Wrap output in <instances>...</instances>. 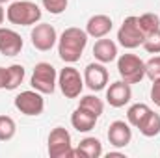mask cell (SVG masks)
<instances>
[{
	"label": "cell",
	"mask_w": 160,
	"mask_h": 158,
	"mask_svg": "<svg viewBox=\"0 0 160 158\" xmlns=\"http://www.w3.org/2000/svg\"><path fill=\"white\" fill-rule=\"evenodd\" d=\"M88 34L86 30L71 26L65 28L62 32V36L58 37V54L65 63H77L82 58V52L88 45Z\"/></svg>",
	"instance_id": "obj_1"
},
{
	"label": "cell",
	"mask_w": 160,
	"mask_h": 158,
	"mask_svg": "<svg viewBox=\"0 0 160 158\" xmlns=\"http://www.w3.org/2000/svg\"><path fill=\"white\" fill-rule=\"evenodd\" d=\"M41 7L32 0H17L11 2L6 9V19L17 26H34L41 21Z\"/></svg>",
	"instance_id": "obj_2"
},
{
	"label": "cell",
	"mask_w": 160,
	"mask_h": 158,
	"mask_svg": "<svg viewBox=\"0 0 160 158\" xmlns=\"http://www.w3.org/2000/svg\"><path fill=\"white\" fill-rule=\"evenodd\" d=\"M118 73L127 84H140L145 78V62L136 54H121L118 58Z\"/></svg>",
	"instance_id": "obj_3"
},
{
	"label": "cell",
	"mask_w": 160,
	"mask_h": 158,
	"mask_svg": "<svg viewBox=\"0 0 160 158\" xmlns=\"http://www.w3.org/2000/svg\"><path fill=\"white\" fill-rule=\"evenodd\" d=\"M56 84H58V73H56L54 65L47 63V62L36 63L32 78H30V86L43 95H50V93H54Z\"/></svg>",
	"instance_id": "obj_4"
},
{
	"label": "cell",
	"mask_w": 160,
	"mask_h": 158,
	"mask_svg": "<svg viewBox=\"0 0 160 158\" xmlns=\"http://www.w3.org/2000/svg\"><path fill=\"white\" fill-rule=\"evenodd\" d=\"M118 41H119L121 47L125 48H138L140 45H143L145 41V34L140 26V21L138 17L130 15L123 21V24L118 30Z\"/></svg>",
	"instance_id": "obj_5"
},
{
	"label": "cell",
	"mask_w": 160,
	"mask_h": 158,
	"mask_svg": "<svg viewBox=\"0 0 160 158\" xmlns=\"http://www.w3.org/2000/svg\"><path fill=\"white\" fill-rule=\"evenodd\" d=\"M48 156L50 158H73L71 134L63 126H56L48 134Z\"/></svg>",
	"instance_id": "obj_6"
},
{
	"label": "cell",
	"mask_w": 160,
	"mask_h": 158,
	"mask_svg": "<svg viewBox=\"0 0 160 158\" xmlns=\"http://www.w3.org/2000/svg\"><path fill=\"white\" fill-rule=\"evenodd\" d=\"M15 108H17L21 114L30 116V117L41 116L43 110H45V99H43V93L36 91V89L21 91V93L15 97Z\"/></svg>",
	"instance_id": "obj_7"
},
{
	"label": "cell",
	"mask_w": 160,
	"mask_h": 158,
	"mask_svg": "<svg viewBox=\"0 0 160 158\" xmlns=\"http://www.w3.org/2000/svg\"><path fill=\"white\" fill-rule=\"evenodd\" d=\"M58 84H60L62 93L67 99H77V97H80V93L84 89V78L80 77L78 69H75L73 65H67V67H63L60 71Z\"/></svg>",
	"instance_id": "obj_8"
},
{
	"label": "cell",
	"mask_w": 160,
	"mask_h": 158,
	"mask_svg": "<svg viewBox=\"0 0 160 158\" xmlns=\"http://www.w3.org/2000/svg\"><path fill=\"white\" fill-rule=\"evenodd\" d=\"M30 39L34 48H38L41 52H48L52 50V47L56 45L58 41V34H56V28L48 22H39V24H34L32 32H30Z\"/></svg>",
	"instance_id": "obj_9"
},
{
	"label": "cell",
	"mask_w": 160,
	"mask_h": 158,
	"mask_svg": "<svg viewBox=\"0 0 160 158\" xmlns=\"http://www.w3.org/2000/svg\"><path fill=\"white\" fill-rule=\"evenodd\" d=\"M84 84L95 93L104 89L108 84V69L104 67V63H89L84 69Z\"/></svg>",
	"instance_id": "obj_10"
},
{
	"label": "cell",
	"mask_w": 160,
	"mask_h": 158,
	"mask_svg": "<svg viewBox=\"0 0 160 158\" xmlns=\"http://www.w3.org/2000/svg\"><path fill=\"white\" fill-rule=\"evenodd\" d=\"M132 99V89L130 84H127L125 80L112 82L110 87L106 89V101L112 108H123L125 104H128Z\"/></svg>",
	"instance_id": "obj_11"
},
{
	"label": "cell",
	"mask_w": 160,
	"mask_h": 158,
	"mask_svg": "<svg viewBox=\"0 0 160 158\" xmlns=\"http://www.w3.org/2000/svg\"><path fill=\"white\" fill-rule=\"evenodd\" d=\"M24 43L21 34H17L11 28H2L0 26V54L2 56H17L21 54Z\"/></svg>",
	"instance_id": "obj_12"
},
{
	"label": "cell",
	"mask_w": 160,
	"mask_h": 158,
	"mask_svg": "<svg viewBox=\"0 0 160 158\" xmlns=\"http://www.w3.org/2000/svg\"><path fill=\"white\" fill-rule=\"evenodd\" d=\"M106 136H108L110 145L123 149L132 141V128H130L128 121L127 123L125 121H114V123H110V128H108Z\"/></svg>",
	"instance_id": "obj_13"
},
{
	"label": "cell",
	"mask_w": 160,
	"mask_h": 158,
	"mask_svg": "<svg viewBox=\"0 0 160 158\" xmlns=\"http://www.w3.org/2000/svg\"><path fill=\"white\" fill-rule=\"evenodd\" d=\"M112 26H114V22H112V19L108 15L97 13V15H93V17L88 19V22H86V34L89 37L101 39V37H106L112 32Z\"/></svg>",
	"instance_id": "obj_14"
},
{
	"label": "cell",
	"mask_w": 160,
	"mask_h": 158,
	"mask_svg": "<svg viewBox=\"0 0 160 158\" xmlns=\"http://www.w3.org/2000/svg\"><path fill=\"white\" fill-rule=\"evenodd\" d=\"M93 56L101 63H110V62H114L118 58V45L112 39L101 37L93 45Z\"/></svg>",
	"instance_id": "obj_15"
},
{
	"label": "cell",
	"mask_w": 160,
	"mask_h": 158,
	"mask_svg": "<svg viewBox=\"0 0 160 158\" xmlns=\"http://www.w3.org/2000/svg\"><path fill=\"white\" fill-rule=\"evenodd\" d=\"M102 155V143L97 138H84L77 149H73V156L80 158H99Z\"/></svg>",
	"instance_id": "obj_16"
},
{
	"label": "cell",
	"mask_w": 160,
	"mask_h": 158,
	"mask_svg": "<svg viewBox=\"0 0 160 158\" xmlns=\"http://www.w3.org/2000/svg\"><path fill=\"white\" fill-rule=\"evenodd\" d=\"M97 119L99 117H95L93 114H89V112H86V110H82V108H77V110L71 114V125H73V128H77L78 132H89V130L95 128Z\"/></svg>",
	"instance_id": "obj_17"
},
{
	"label": "cell",
	"mask_w": 160,
	"mask_h": 158,
	"mask_svg": "<svg viewBox=\"0 0 160 158\" xmlns=\"http://www.w3.org/2000/svg\"><path fill=\"white\" fill-rule=\"evenodd\" d=\"M138 130H140V134L145 136V138H155V136H158L160 134V116L151 110L149 116L143 119L142 125L138 126Z\"/></svg>",
	"instance_id": "obj_18"
},
{
	"label": "cell",
	"mask_w": 160,
	"mask_h": 158,
	"mask_svg": "<svg viewBox=\"0 0 160 158\" xmlns=\"http://www.w3.org/2000/svg\"><path fill=\"white\" fill-rule=\"evenodd\" d=\"M149 112H151V108L147 106V104H143V102H136V104H132L130 108H128V112H127V121H128V125H132V126H140L142 125V121L149 116Z\"/></svg>",
	"instance_id": "obj_19"
},
{
	"label": "cell",
	"mask_w": 160,
	"mask_h": 158,
	"mask_svg": "<svg viewBox=\"0 0 160 158\" xmlns=\"http://www.w3.org/2000/svg\"><path fill=\"white\" fill-rule=\"evenodd\" d=\"M78 108L86 110V112H89V114H93L95 117H101L102 112H104V102H102L97 95H86V97L80 99Z\"/></svg>",
	"instance_id": "obj_20"
},
{
	"label": "cell",
	"mask_w": 160,
	"mask_h": 158,
	"mask_svg": "<svg viewBox=\"0 0 160 158\" xmlns=\"http://www.w3.org/2000/svg\"><path fill=\"white\" fill-rule=\"evenodd\" d=\"M24 80V67L19 65V63H13L8 67V82H6V89L13 91L17 89Z\"/></svg>",
	"instance_id": "obj_21"
},
{
	"label": "cell",
	"mask_w": 160,
	"mask_h": 158,
	"mask_svg": "<svg viewBox=\"0 0 160 158\" xmlns=\"http://www.w3.org/2000/svg\"><path fill=\"white\" fill-rule=\"evenodd\" d=\"M138 21H140V26H142L145 37L155 34L157 30H160V17L157 13H143L138 17Z\"/></svg>",
	"instance_id": "obj_22"
},
{
	"label": "cell",
	"mask_w": 160,
	"mask_h": 158,
	"mask_svg": "<svg viewBox=\"0 0 160 158\" xmlns=\"http://www.w3.org/2000/svg\"><path fill=\"white\" fill-rule=\"evenodd\" d=\"M17 132V125L9 116H0V141H9Z\"/></svg>",
	"instance_id": "obj_23"
},
{
	"label": "cell",
	"mask_w": 160,
	"mask_h": 158,
	"mask_svg": "<svg viewBox=\"0 0 160 158\" xmlns=\"http://www.w3.org/2000/svg\"><path fill=\"white\" fill-rule=\"evenodd\" d=\"M41 4H43V7H45L48 13L60 15V13H63V11L67 9L69 0H41Z\"/></svg>",
	"instance_id": "obj_24"
},
{
	"label": "cell",
	"mask_w": 160,
	"mask_h": 158,
	"mask_svg": "<svg viewBox=\"0 0 160 158\" xmlns=\"http://www.w3.org/2000/svg\"><path fill=\"white\" fill-rule=\"evenodd\" d=\"M145 77L151 82L160 78V56H153L149 62H145Z\"/></svg>",
	"instance_id": "obj_25"
},
{
	"label": "cell",
	"mask_w": 160,
	"mask_h": 158,
	"mask_svg": "<svg viewBox=\"0 0 160 158\" xmlns=\"http://www.w3.org/2000/svg\"><path fill=\"white\" fill-rule=\"evenodd\" d=\"M149 54H160V30H157L155 34L147 36L143 45H142Z\"/></svg>",
	"instance_id": "obj_26"
},
{
	"label": "cell",
	"mask_w": 160,
	"mask_h": 158,
	"mask_svg": "<svg viewBox=\"0 0 160 158\" xmlns=\"http://www.w3.org/2000/svg\"><path fill=\"white\" fill-rule=\"evenodd\" d=\"M151 101L160 108V78L153 80V87H151Z\"/></svg>",
	"instance_id": "obj_27"
},
{
	"label": "cell",
	"mask_w": 160,
	"mask_h": 158,
	"mask_svg": "<svg viewBox=\"0 0 160 158\" xmlns=\"http://www.w3.org/2000/svg\"><path fill=\"white\" fill-rule=\"evenodd\" d=\"M8 82V67H0V89H6Z\"/></svg>",
	"instance_id": "obj_28"
},
{
	"label": "cell",
	"mask_w": 160,
	"mask_h": 158,
	"mask_svg": "<svg viewBox=\"0 0 160 158\" xmlns=\"http://www.w3.org/2000/svg\"><path fill=\"white\" fill-rule=\"evenodd\" d=\"M4 17H6V11H4V7H2V4H0V24L4 22Z\"/></svg>",
	"instance_id": "obj_29"
},
{
	"label": "cell",
	"mask_w": 160,
	"mask_h": 158,
	"mask_svg": "<svg viewBox=\"0 0 160 158\" xmlns=\"http://www.w3.org/2000/svg\"><path fill=\"white\" fill-rule=\"evenodd\" d=\"M6 2H9V0H0V4H6Z\"/></svg>",
	"instance_id": "obj_30"
}]
</instances>
